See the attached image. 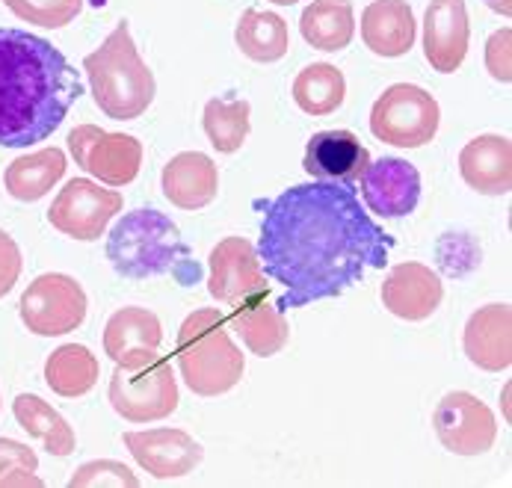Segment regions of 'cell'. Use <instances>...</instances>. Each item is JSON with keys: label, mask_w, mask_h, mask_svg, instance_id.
<instances>
[{"label": "cell", "mask_w": 512, "mask_h": 488, "mask_svg": "<svg viewBox=\"0 0 512 488\" xmlns=\"http://www.w3.org/2000/svg\"><path fill=\"white\" fill-rule=\"evenodd\" d=\"M83 71L89 77L98 110L119 122L140 119L157 95L154 74L131 39L128 21H119L101 48L86 54Z\"/></svg>", "instance_id": "obj_3"}, {"label": "cell", "mask_w": 512, "mask_h": 488, "mask_svg": "<svg viewBox=\"0 0 512 488\" xmlns=\"http://www.w3.org/2000/svg\"><path fill=\"white\" fill-rule=\"evenodd\" d=\"M462 349L480 370L501 373L512 364V311L504 302L477 308L462 332Z\"/></svg>", "instance_id": "obj_19"}, {"label": "cell", "mask_w": 512, "mask_h": 488, "mask_svg": "<svg viewBox=\"0 0 512 488\" xmlns=\"http://www.w3.org/2000/svg\"><path fill=\"white\" fill-rule=\"evenodd\" d=\"M160 187L175 208L202 210L220 193V169L202 151H181L163 166Z\"/></svg>", "instance_id": "obj_20"}, {"label": "cell", "mask_w": 512, "mask_h": 488, "mask_svg": "<svg viewBox=\"0 0 512 488\" xmlns=\"http://www.w3.org/2000/svg\"><path fill=\"white\" fill-rule=\"evenodd\" d=\"M175 358L181 379L199 397L228 394L246 370V358L231 341L225 317L217 308H199L181 323Z\"/></svg>", "instance_id": "obj_4"}, {"label": "cell", "mask_w": 512, "mask_h": 488, "mask_svg": "<svg viewBox=\"0 0 512 488\" xmlns=\"http://www.w3.org/2000/svg\"><path fill=\"white\" fill-rule=\"evenodd\" d=\"M486 6L495 9V12L504 15V18H510L512 15V0H486Z\"/></svg>", "instance_id": "obj_36"}, {"label": "cell", "mask_w": 512, "mask_h": 488, "mask_svg": "<svg viewBox=\"0 0 512 488\" xmlns=\"http://www.w3.org/2000/svg\"><path fill=\"white\" fill-rule=\"evenodd\" d=\"M122 205L125 199L119 190H104L89 178H72L51 202L48 222L72 240L92 243L107 231L110 219L122 213Z\"/></svg>", "instance_id": "obj_10"}, {"label": "cell", "mask_w": 512, "mask_h": 488, "mask_svg": "<svg viewBox=\"0 0 512 488\" xmlns=\"http://www.w3.org/2000/svg\"><path fill=\"white\" fill-rule=\"evenodd\" d=\"M107 397L113 412L128 423L163 420L178 409V379L169 358L154 355L134 370L116 367Z\"/></svg>", "instance_id": "obj_7"}, {"label": "cell", "mask_w": 512, "mask_h": 488, "mask_svg": "<svg viewBox=\"0 0 512 488\" xmlns=\"http://www.w3.org/2000/svg\"><path fill=\"white\" fill-rule=\"evenodd\" d=\"M249 116H252V107L243 98H234V101L211 98L202 113V128L220 154H234L243 148V142L249 137Z\"/></svg>", "instance_id": "obj_30"}, {"label": "cell", "mask_w": 512, "mask_h": 488, "mask_svg": "<svg viewBox=\"0 0 512 488\" xmlns=\"http://www.w3.org/2000/svg\"><path fill=\"white\" fill-rule=\"evenodd\" d=\"M433 429L441 447L456 456H480L495 447L498 420L495 412L468 391H450L433 412Z\"/></svg>", "instance_id": "obj_11"}, {"label": "cell", "mask_w": 512, "mask_h": 488, "mask_svg": "<svg viewBox=\"0 0 512 488\" xmlns=\"http://www.w3.org/2000/svg\"><path fill=\"white\" fill-rule=\"evenodd\" d=\"M510 42L512 30L510 27H501L498 33H492L489 45H486V69L495 80L501 83H510L512 80V63H510Z\"/></svg>", "instance_id": "obj_34"}, {"label": "cell", "mask_w": 512, "mask_h": 488, "mask_svg": "<svg viewBox=\"0 0 512 488\" xmlns=\"http://www.w3.org/2000/svg\"><path fill=\"white\" fill-rule=\"evenodd\" d=\"M208 290L222 305H240L258 296H270L258 249L246 237H225L214 246Z\"/></svg>", "instance_id": "obj_12"}, {"label": "cell", "mask_w": 512, "mask_h": 488, "mask_svg": "<svg viewBox=\"0 0 512 488\" xmlns=\"http://www.w3.org/2000/svg\"><path fill=\"white\" fill-rule=\"evenodd\" d=\"M125 447L137 459L140 468H146L154 480H175L199 468L205 450L202 444L184 432V429H143V432H125Z\"/></svg>", "instance_id": "obj_13"}, {"label": "cell", "mask_w": 512, "mask_h": 488, "mask_svg": "<svg viewBox=\"0 0 512 488\" xmlns=\"http://www.w3.org/2000/svg\"><path fill=\"white\" fill-rule=\"evenodd\" d=\"M63 175H66V154L57 145H51L15 157L3 172V187L18 202H39L63 181Z\"/></svg>", "instance_id": "obj_24"}, {"label": "cell", "mask_w": 512, "mask_h": 488, "mask_svg": "<svg viewBox=\"0 0 512 488\" xmlns=\"http://www.w3.org/2000/svg\"><path fill=\"white\" fill-rule=\"evenodd\" d=\"M359 181L365 205L382 219L409 216L421 202V172L403 157L370 160Z\"/></svg>", "instance_id": "obj_14"}, {"label": "cell", "mask_w": 512, "mask_h": 488, "mask_svg": "<svg viewBox=\"0 0 512 488\" xmlns=\"http://www.w3.org/2000/svg\"><path fill=\"white\" fill-rule=\"evenodd\" d=\"M234 42L243 57L252 63H276L291 48V30L288 21L267 9H246L237 21Z\"/></svg>", "instance_id": "obj_26"}, {"label": "cell", "mask_w": 512, "mask_h": 488, "mask_svg": "<svg viewBox=\"0 0 512 488\" xmlns=\"http://www.w3.org/2000/svg\"><path fill=\"white\" fill-rule=\"evenodd\" d=\"M391 249L394 237L370 219L350 184H296L264 208L258 258L285 287L276 299L282 311L341 296L367 270H382Z\"/></svg>", "instance_id": "obj_1"}, {"label": "cell", "mask_w": 512, "mask_h": 488, "mask_svg": "<svg viewBox=\"0 0 512 488\" xmlns=\"http://www.w3.org/2000/svg\"><path fill=\"white\" fill-rule=\"evenodd\" d=\"M270 3H276V6H293L296 0H270Z\"/></svg>", "instance_id": "obj_37"}, {"label": "cell", "mask_w": 512, "mask_h": 488, "mask_svg": "<svg viewBox=\"0 0 512 488\" xmlns=\"http://www.w3.org/2000/svg\"><path fill=\"white\" fill-rule=\"evenodd\" d=\"M468 9L465 0H430L424 15V57L441 74H453L468 54Z\"/></svg>", "instance_id": "obj_17"}, {"label": "cell", "mask_w": 512, "mask_h": 488, "mask_svg": "<svg viewBox=\"0 0 512 488\" xmlns=\"http://www.w3.org/2000/svg\"><path fill=\"white\" fill-rule=\"evenodd\" d=\"M439 122V101L415 83L388 86L370 110V134L394 148H421L433 142Z\"/></svg>", "instance_id": "obj_6"}, {"label": "cell", "mask_w": 512, "mask_h": 488, "mask_svg": "<svg viewBox=\"0 0 512 488\" xmlns=\"http://www.w3.org/2000/svg\"><path fill=\"white\" fill-rule=\"evenodd\" d=\"M86 290L66 273H45L18 299V317L27 332L39 338H60L83 326L86 320Z\"/></svg>", "instance_id": "obj_8"}, {"label": "cell", "mask_w": 512, "mask_h": 488, "mask_svg": "<svg viewBox=\"0 0 512 488\" xmlns=\"http://www.w3.org/2000/svg\"><path fill=\"white\" fill-rule=\"evenodd\" d=\"M21 249L18 243L0 228V299L18 284V276H21Z\"/></svg>", "instance_id": "obj_35"}, {"label": "cell", "mask_w": 512, "mask_h": 488, "mask_svg": "<svg viewBox=\"0 0 512 488\" xmlns=\"http://www.w3.org/2000/svg\"><path fill=\"white\" fill-rule=\"evenodd\" d=\"M72 488H95V486H125L137 488L140 480L134 477V471L122 462L113 459H98V462H86L74 471V477L69 480Z\"/></svg>", "instance_id": "obj_33"}, {"label": "cell", "mask_w": 512, "mask_h": 488, "mask_svg": "<svg viewBox=\"0 0 512 488\" xmlns=\"http://www.w3.org/2000/svg\"><path fill=\"white\" fill-rule=\"evenodd\" d=\"M347 98L344 71L329 63H311L296 74L293 80V101L308 116H329Z\"/></svg>", "instance_id": "obj_29"}, {"label": "cell", "mask_w": 512, "mask_h": 488, "mask_svg": "<svg viewBox=\"0 0 512 488\" xmlns=\"http://www.w3.org/2000/svg\"><path fill=\"white\" fill-rule=\"evenodd\" d=\"M382 305L409 323H421L427 317L436 314V308L444 299V284H441L439 273L430 270L427 264L418 261H406L397 264L379 287Z\"/></svg>", "instance_id": "obj_15"}, {"label": "cell", "mask_w": 512, "mask_h": 488, "mask_svg": "<svg viewBox=\"0 0 512 488\" xmlns=\"http://www.w3.org/2000/svg\"><path fill=\"white\" fill-rule=\"evenodd\" d=\"M302 39L326 54H338L350 48L356 36V12L350 0H311L299 18Z\"/></svg>", "instance_id": "obj_25"}, {"label": "cell", "mask_w": 512, "mask_h": 488, "mask_svg": "<svg viewBox=\"0 0 512 488\" xmlns=\"http://www.w3.org/2000/svg\"><path fill=\"white\" fill-rule=\"evenodd\" d=\"M462 181L483 196H507L512 187V145L501 134H483L459 151Z\"/></svg>", "instance_id": "obj_21"}, {"label": "cell", "mask_w": 512, "mask_h": 488, "mask_svg": "<svg viewBox=\"0 0 512 488\" xmlns=\"http://www.w3.org/2000/svg\"><path fill=\"white\" fill-rule=\"evenodd\" d=\"M163 344V326L154 311L128 305L116 311L104 326V352L116 367L134 370L157 355Z\"/></svg>", "instance_id": "obj_16"}, {"label": "cell", "mask_w": 512, "mask_h": 488, "mask_svg": "<svg viewBox=\"0 0 512 488\" xmlns=\"http://www.w3.org/2000/svg\"><path fill=\"white\" fill-rule=\"evenodd\" d=\"M80 95V71L57 45L18 27H0V148L51 140Z\"/></svg>", "instance_id": "obj_2"}, {"label": "cell", "mask_w": 512, "mask_h": 488, "mask_svg": "<svg viewBox=\"0 0 512 488\" xmlns=\"http://www.w3.org/2000/svg\"><path fill=\"white\" fill-rule=\"evenodd\" d=\"M66 142L74 163L107 187H125L140 175L143 142L131 134H110L95 125H80Z\"/></svg>", "instance_id": "obj_9"}, {"label": "cell", "mask_w": 512, "mask_h": 488, "mask_svg": "<svg viewBox=\"0 0 512 488\" xmlns=\"http://www.w3.org/2000/svg\"><path fill=\"white\" fill-rule=\"evenodd\" d=\"M39 456L12 438H0V486H33L42 488L45 483L36 477Z\"/></svg>", "instance_id": "obj_32"}, {"label": "cell", "mask_w": 512, "mask_h": 488, "mask_svg": "<svg viewBox=\"0 0 512 488\" xmlns=\"http://www.w3.org/2000/svg\"><path fill=\"white\" fill-rule=\"evenodd\" d=\"M12 415L18 420V426L30 435L39 438L45 444V450L51 456H69L74 453V429L69 420L63 418L57 409H51L42 397L36 394H18L12 403Z\"/></svg>", "instance_id": "obj_27"}, {"label": "cell", "mask_w": 512, "mask_h": 488, "mask_svg": "<svg viewBox=\"0 0 512 488\" xmlns=\"http://www.w3.org/2000/svg\"><path fill=\"white\" fill-rule=\"evenodd\" d=\"M418 36L415 12L406 0H373L362 12V39L376 57H403Z\"/></svg>", "instance_id": "obj_22"}, {"label": "cell", "mask_w": 512, "mask_h": 488, "mask_svg": "<svg viewBox=\"0 0 512 488\" xmlns=\"http://www.w3.org/2000/svg\"><path fill=\"white\" fill-rule=\"evenodd\" d=\"M107 258L122 279H154L166 273L178 276V267L187 264V246L178 225L166 213L140 208L125 213L113 225L107 237Z\"/></svg>", "instance_id": "obj_5"}, {"label": "cell", "mask_w": 512, "mask_h": 488, "mask_svg": "<svg viewBox=\"0 0 512 488\" xmlns=\"http://www.w3.org/2000/svg\"><path fill=\"white\" fill-rule=\"evenodd\" d=\"M3 3L21 21L45 30H60L72 24L83 9V0H3Z\"/></svg>", "instance_id": "obj_31"}, {"label": "cell", "mask_w": 512, "mask_h": 488, "mask_svg": "<svg viewBox=\"0 0 512 488\" xmlns=\"http://www.w3.org/2000/svg\"><path fill=\"white\" fill-rule=\"evenodd\" d=\"M98 358L83 344H63L57 347L45 361V382L54 394L74 400L95 388L98 382Z\"/></svg>", "instance_id": "obj_28"}, {"label": "cell", "mask_w": 512, "mask_h": 488, "mask_svg": "<svg viewBox=\"0 0 512 488\" xmlns=\"http://www.w3.org/2000/svg\"><path fill=\"white\" fill-rule=\"evenodd\" d=\"M367 163H370V151L362 145V140L347 128H335V131H320L308 140L302 169L317 181L353 184L362 178Z\"/></svg>", "instance_id": "obj_18"}, {"label": "cell", "mask_w": 512, "mask_h": 488, "mask_svg": "<svg viewBox=\"0 0 512 488\" xmlns=\"http://www.w3.org/2000/svg\"><path fill=\"white\" fill-rule=\"evenodd\" d=\"M231 326L240 332L246 349L261 358L279 355L291 341V326L285 320V311L276 302H267V296L234 305Z\"/></svg>", "instance_id": "obj_23"}]
</instances>
